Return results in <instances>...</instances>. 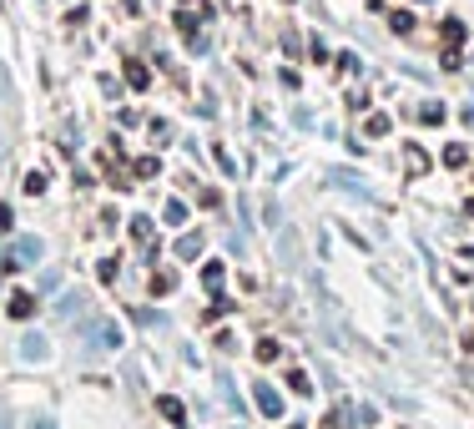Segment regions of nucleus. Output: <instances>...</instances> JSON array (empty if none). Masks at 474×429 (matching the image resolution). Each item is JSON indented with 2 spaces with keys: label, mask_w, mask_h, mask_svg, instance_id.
<instances>
[{
  "label": "nucleus",
  "mask_w": 474,
  "mask_h": 429,
  "mask_svg": "<svg viewBox=\"0 0 474 429\" xmlns=\"http://www.w3.org/2000/svg\"><path fill=\"white\" fill-rule=\"evenodd\" d=\"M157 409H162V419H172V424H187V409H182V399L162 394V399H157Z\"/></svg>",
  "instance_id": "4"
},
{
  "label": "nucleus",
  "mask_w": 474,
  "mask_h": 429,
  "mask_svg": "<svg viewBox=\"0 0 474 429\" xmlns=\"http://www.w3.org/2000/svg\"><path fill=\"white\" fill-rule=\"evenodd\" d=\"M116 268H122L116 258H101V263H96V278H101V283H116Z\"/></svg>",
  "instance_id": "15"
},
{
  "label": "nucleus",
  "mask_w": 474,
  "mask_h": 429,
  "mask_svg": "<svg viewBox=\"0 0 474 429\" xmlns=\"http://www.w3.org/2000/svg\"><path fill=\"white\" fill-rule=\"evenodd\" d=\"M389 127H394V122H389L384 112H374V117L364 122V132H369V137H389Z\"/></svg>",
  "instance_id": "12"
},
{
  "label": "nucleus",
  "mask_w": 474,
  "mask_h": 429,
  "mask_svg": "<svg viewBox=\"0 0 474 429\" xmlns=\"http://www.w3.org/2000/svg\"><path fill=\"white\" fill-rule=\"evenodd\" d=\"M46 258V243L41 238H16V248L6 253V273H16V268H31Z\"/></svg>",
  "instance_id": "1"
},
{
  "label": "nucleus",
  "mask_w": 474,
  "mask_h": 429,
  "mask_svg": "<svg viewBox=\"0 0 474 429\" xmlns=\"http://www.w3.org/2000/svg\"><path fill=\"white\" fill-rule=\"evenodd\" d=\"M389 26L404 36V31H414V16H409V11H394V21H389Z\"/></svg>",
  "instance_id": "22"
},
{
  "label": "nucleus",
  "mask_w": 474,
  "mask_h": 429,
  "mask_svg": "<svg viewBox=\"0 0 474 429\" xmlns=\"http://www.w3.org/2000/svg\"><path fill=\"white\" fill-rule=\"evenodd\" d=\"M31 429H56V419H46V414H41V419H31Z\"/></svg>",
  "instance_id": "25"
},
{
  "label": "nucleus",
  "mask_w": 474,
  "mask_h": 429,
  "mask_svg": "<svg viewBox=\"0 0 474 429\" xmlns=\"http://www.w3.org/2000/svg\"><path fill=\"white\" fill-rule=\"evenodd\" d=\"M202 253V233H182L177 238V258H197Z\"/></svg>",
  "instance_id": "7"
},
{
  "label": "nucleus",
  "mask_w": 474,
  "mask_h": 429,
  "mask_svg": "<svg viewBox=\"0 0 474 429\" xmlns=\"http://www.w3.org/2000/svg\"><path fill=\"white\" fill-rule=\"evenodd\" d=\"M132 238H137L142 248H152V238H157V228H152V218H132Z\"/></svg>",
  "instance_id": "10"
},
{
  "label": "nucleus",
  "mask_w": 474,
  "mask_h": 429,
  "mask_svg": "<svg viewBox=\"0 0 474 429\" xmlns=\"http://www.w3.org/2000/svg\"><path fill=\"white\" fill-rule=\"evenodd\" d=\"M444 41H449V46H464V21H459V16L444 21Z\"/></svg>",
  "instance_id": "11"
},
{
  "label": "nucleus",
  "mask_w": 474,
  "mask_h": 429,
  "mask_svg": "<svg viewBox=\"0 0 474 429\" xmlns=\"http://www.w3.org/2000/svg\"><path fill=\"white\" fill-rule=\"evenodd\" d=\"M202 283H207L212 293L222 288V263H207V268H202Z\"/></svg>",
  "instance_id": "17"
},
{
  "label": "nucleus",
  "mask_w": 474,
  "mask_h": 429,
  "mask_svg": "<svg viewBox=\"0 0 474 429\" xmlns=\"http://www.w3.org/2000/svg\"><path fill=\"white\" fill-rule=\"evenodd\" d=\"M31 313H36V293H11V318H21V324H26Z\"/></svg>",
  "instance_id": "5"
},
{
  "label": "nucleus",
  "mask_w": 474,
  "mask_h": 429,
  "mask_svg": "<svg viewBox=\"0 0 474 429\" xmlns=\"http://www.w3.org/2000/svg\"><path fill=\"white\" fill-rule=\"evenodd\" d=\"M288 389H293V394H313V384H308V374H298V369L288 374Z\"/></svg>",
  "instance_id": "18"
},
{
  "label": "nucleus",
  "mask_w": 474,
  "mask_h": 429,
  "mask_svg": "<svg viewBox=\"0 0 474 429\" xmlns=\"http://www.w3.org/2000/svg\"><path fill=\"white\" fill-rule=\"evenodd\" d=\"M464 162H469V152H464L459 142H454V147H444V167H464Z\"/></svg>",
  "instance_id": "14"
},
{
  "label": "nucleus",
  "mask_w": 474,
  "mask_h": 429,
  "mask_svg": "<svg viewBox=\"0 0 474 429\" xmlns=\"http://www.w3.org/2000/svg\"><path fill=\"white\" fill-rule=\"evenodd\" d=\"M419 122H424V127H439V122H444V106H439V101H429L424 112H419Z\"/></svg>",
  "instance_id": "16"
},
{
  "label": "nucleus",
  "mask_w": 474,
  "mask_h": 429,
  "mask_svg": "<svg viewBox=\"0 0 474 429\" xmlns=\"http://www.w3.org/2000/svg\"><path fill=\"white\" fill-rule=\"evenodd\" d=\"M162 223H172V228H182V223H187V202H177V197H172V202L162 207Z\"/></svg>",
  "instance_id": "8"
},
{
  "label": "nucleus",
  "mask_w": 474,
  "mask_h": 429,
  "mask_svg": "<svg viewBox=\"0 0 474 429\" xmlns=\"http://www.w3.org/2000/svg\"><path fill=\"white\" fill-rule=\"evenodd\" d=\"M217 167H222V172H227V177H237V162H232V157H227V152H222V147H217Z\"/></svg>",
  "instance_id": "24"
},
{
  "label": "nucleus",
  "mask_w": 474,
  "mask_h": 429,
  "mask_svg": "<svg viewBox=\"0 0 474 429\" xmlns=\"http://www.w3.org/2000/svg\"><path fill=\"white\" fill-rule=\"evenodd\" d=\"M157 172H162L157 157H142V162H137V177H157Z\"/></svg>",
  "instance_id": "20"
},
{
  "label": "nucleus",
  "mask_w": 474,
  "mask_h": 429,
  "mask_svg": "<svg viewBox=\"0 0 474 429\" xmlns=\"http://www.w3.org/2000/svg\"><path fill=\"white\" fill-rule=\"evenodd\" d=\"M253 399H258V409H263L268 419H283V394H278L273 384H258V389H253Z\"/></svg>",
  "instance_id": "3"
},
{
  "label": "nucleus",
  "mask_w": 474,
  "mask_h": 429,
  "mask_svg": "<svg viewBox=\"0 0 474 429\" xmlns=\"http://www.w3.org/2000/svg\"><path fill=\"white\" fill-rule=\"evenodd\" d=\"M127 81H132L137 91H147V86H152V71H147L142 61H127Z\"/></svg>",
  "instance_id": "9"
},
{
  "label": "nucleus",
  "mask_w": 474,
  "mask_h": 429,
  "mask_svg": "<svg viewBox=\"0 0 474 429\" xmlns=\"http://www.w3.org/2000/svg\"><path fill=\"white\" fill-rule=\"evenodd\" d=\"M424 167H429V157L419 147H409V172H424Z\"/></svg>",
  "instance_id": "21"
},
{
  "label": "nucleus",
  "mask_w": 474,
  "mask_h": 429,
  "mask_svg": "<svg viewBox=\"0 0 474 429\" xmlns=\"http://www.w3.org/2000/svg\"><path fill=\"white\" fill-rule=\"evenodd\" d=\"M21 187H26L31 197H41V192H46V172H26V182H21Z\"/></svg>",
  "instance_id": "19"
},
{
  "label": "nucleus",
  "mask_w": 474,
  "mask_h": 429,
  "mask_svg": "<svg viewBox=\"0 0 474 429\" xmlns=\"http://www.w3.org/2000/svg\"><path fill=\"white\" fill-rule=\"evenodd\" d=\"M258 359H263V364H273V359H278V344H273V339H263V344H258Z\"/></svg>",
  "instance_id": "23"
},
{
  "label": "nucleus",
  "mask_w": 474,
  "mask_h": 429,
  "mask_svg": "<svg viewBox=\"0 0 474 429\" xmlns=\"http://www.w3.org/2000/svg\"><path fill=\"white\" fill-rule=\"evenodd\" d=\"M464 349H469V354H474V334H464Z\"/></svg>",
  "instance_id": "26"
},
{
  "label": "nucleus",
  "mask_w": 474,
  "mask_h": 429,
  "mask_svg": "<svg viewBox=\"0 0 474 429\" xmlns=\"http://www.w3.org/2000/svg\"><path fill=\"white\" fill-rule=\"evenodd\" d=\"M46 354H51V349H46V339H41V334H26V339H21V359H36V364H41Z\"/></svg>",
  "instance_id": "6"
},
{
  "label": "nucleus",
  "mask_w": 474,
  "mask_h": 429,
  "mask_svg": "<svg viewBox=\"0 0 474 429\" xmlns=\"http://www.w3.org/2000/svg\"><path fill=\"white\" fill-rule=\"evenodd\" d=\"M172 288H177V273H167V268L152 273V293H172Z\"/></svg>",
  "instance_id": "13"
},
{
  "label": "nucleus",
  "mask_w": 474,
  "mask_h": 429,
  "mask_svg": "<svg viewBox=\"0 0 474 429\" xmlns=\"http://www.w3.org/2000/svg\"><path fill=\"white\" fill-rule=\"evenodd\" d=\"M91 349H101V354H116V349H122V329H116L111 318H101V324L91 329Z\"/></svg>",
  "instance_id": "2"
}]
</instances>
